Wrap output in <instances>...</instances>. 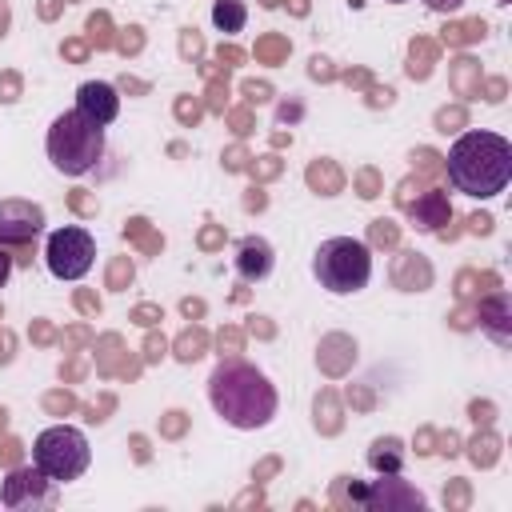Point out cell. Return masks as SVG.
Segmentation results:
<instances>
[{"instance_id":"obj_16","label":"cell","mask_w":512,"mask_h":512,"mask_svg":"<svg viewBox=\"0 0 512 512\" xmlns=\"http://www.w3.org/2000/svg\"><path fill=\"white\" fill-rule=\"evenodd\" d=\"M424 8H432V12H440V16H452V12L464 8V0H424Z\"/></svg>"},{"instance_id":"obj_17","label":"cell","mask_w":512,"mask_h":512,"mask_svg":"<svg viewBox=\"0 0 512 512\" xmlns=\"http://www.w3.org/2000/svg\"><path fill=\"white\" fill-rule=\"evenodd\" d=\"M8 276H12V256H8L4 248H0V288L8 284Z\"/></svg>"},{"instance_id":"obj_9","label":"cell","mask_w":512,"mask_h":512,"mask_svg":"<svg viewBox=\"0 0 512 512\" xmlns=\"http://www.w3.org/2000/svg\"><path fill=\"white\" fill-rule=\"evenodd\" d=\"M352 496L364 508H424L428 504L408 480H400V472H380V480H372L368 488H356Z\"/></svg>"},{"instance_id":"obj_3","label":"cell","mask_w":512,"mask_h":512,"mask_svg":"<svg viewBox=\"0 0 512 512\" xmlns=\"http://www.w3.org/2000/svg\"><path fill=\"white\" fill-rule=\"evenodd\" d=\"M44 148H48V160H52L56 172H64V176H88L100 164V156H104V128L92 124L88 116H80L76 108H68V112H60L48 124Z\"/></svg>"},{"instance_id":"obj_1","label":"cell","mask_w":512,"mask_h":512,"mask_svg":"<svg viewBox=\"0 0 512 512\" xmlns=\"http://www.w3.org/2000/svg\"><path fill=\"white\" fill-rule=\"evenodd\" d=\"M208 400H212V412L240 432H256L272 424L280 408L276 384L248 360H220L208 376Z\"/></svg>"},{"instance_id":"obj_18","label":"cell","mask_w":512,"mask_h":512,"mask_svg":"<svg viewBox=\"0 0 512 512\" xmlns=\"http://www.w3.org/2000/svg\"><path fill=\"white\" fill-rule=\"evenodd\" d=\"M388 4H404V0H388Z\"/></svg>"},{"instance_id":"obj_2","label":"cell","mask_w":512,"mask_h":512,"mask_svg":"<svg viewBox=\"0 0 512 512\" xmlns=\"http://www.w3.org/2000/svg\"><path fill=\"white\" fill-rule=\"evenodd\" d=\"M512 180V144L500 132L472 128L448 148V184L472 200H492Z\"/></svg>"},{"instance_id":"obj_4","label":"cell","mask_w":512,"mask_h":512,"mask_svg":"<svg viewBox=\"0 0 512 512\" xmlns=\"http://www.w3.org/2000/svg\"><path fill=\"white\" fill-rule=\"evenodd\" d=\"M312 276L332 296H356L372 280V248L356 236H328L312 256Z\"/></svg>"},{"instance_id":"obj_6","label":"cell","mask_w":512,"mask_h":512,"mask_svg":"<svg viewBox=\"0 0 512 512\" xmlns=\"http://www.w3.org/2000/svg\"><path fill=\"white\" fill-rule=\"evenodd\" d=\"M44 264L56 280H84L96 264V240L88 228L80 224H64L52 228L44 240Z\"/></svg>"},{"instance_id":"obj_12","label":"cell","mask_w":512,"mask_h":512,"mask_svg":"<svg viewBox=\"0 0 512 512\" xmlns=\"http://www.w3.org/2000/svg\"><path fill=\"white\" fill-rule=\"evenodd\" d=\"M480 328H484L496 344H508V340H512V300H508L504 292H496V296H488V300L480 304Z\"/></svg>"},{"instance_id":"obj_10","label":"cell","mask_w":512,"mask_h":512,"mask_svg":"<svg viewBox=\"0 0 512 512\" xmlns=\"http://www.w3.org/2000/svg\"><path fill=\"white\" fill-rule=\"evenodd\" d=\"M76 112L88 116L92 124L108 128L116 116H120V92L108 84V80H84L76 88Z\"/></svg>"},{"instance_id":"obj_14","label":"cell","mask_w":512,"mask_h":512,"mask_svg":"<svg viewBox=\"0 0 512 512\" xmlns=\"http://www.w3.org/2000/svg\"><path fill=\"white\" fill-rule=\"evenodd\" d=\"M212 24H216L220 32H244V24H248L244 0H216V4H212Z\"/></svg>"},{"instance_id":"obj_15","label":"cell","mask_w":512,"mask_h":512,"mask_svg":"<svg viewBox=\"0 0 512 512\" xmlns=\"http://www.w3.org/2000/svg\"><path fill=\"white\" fill-rule=\"evenodd\" d=\"M368 464L376 472H400L404 468V452H400V440H376L368 448Z\"/></svg>"},{"instance_id":"obj_11","label":"cell","mask_w":512,"mask_h":512,"mask_svg":"<svg viewBox=\"0 0 512 512\" xmlns=\"http://www.w3.org/2000/svg\"><path fill=\"white\" fill-rule=\"evenodd\" d=\"M232 264H236V276H240V280L260 284V280H268V276H272L276 252H272V244H268L264 236H244V240L236 244Z\"/></svg>"},{"instance_id":"obj_8","label":"cell","mask_w":512,"mask_h":512,"mask_svg":"<svg viewBox=\"0 0 512 512\" xmlns=\"http://www.w3.org/2000/svg\"><path fill=\"white\" fill-rule=\"evenodd\" d=\"M48 216L36 200H20V196H4L0 200V248H12V244H28L44 232Z\"/></svg>"},{"instance_id":"obj_7","label":"cell","mask_w":512,"mask_h":512,"mask_svg":"<svg viewBox=\"0 0 512 512\" xmlns=\"http://www.w3.org/2000/svg\"><path fill=\"white\" fill-rule=\"evenodd\" d=\"M56 480H48L36 464H20L4 476L0 484V504L12 508V512H40V508H52L56 504Z\"/></svg>"},{"instance_id":"obj_13","label":"cell","mask_w":512,"mask_h":512,"mask_svg":"<svg viewBox=\"0 0 512 512\" xmlns=\"http://www.w3.org/2000/svg\"><path fill=\"white\" fill-rule=\"evenodd\" d=\"M452 208H448V196L444 192H424L416 204H412V220L424 228V232H436L440 224H448Z\"/></svg>"},{"instance_id":"obj_5","label":"cell","mask_w":512,"mask_h":512,"mask_svg":"<svg viewBox=\"0 0 512 512\" xmlns=\"http://www.w3.org/2000/svg\"><path fill=\"white\" fill-rule=\"evenodd\" d=\"M32 464L56 480V484H68V480H80L92 464V448H88V436L72 424H52L44 428L36 440H32Z\"/></svg>"}]
</instances>
